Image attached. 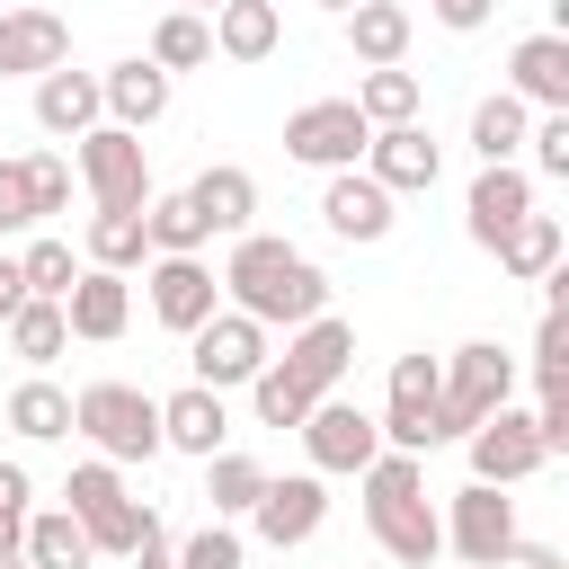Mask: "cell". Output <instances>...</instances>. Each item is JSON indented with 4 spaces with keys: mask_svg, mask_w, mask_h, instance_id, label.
I'll use <instances>...</instances> for the list:
<instances>
[{
    "mask_svg": "<svg viewBox=\"0 0 569 569\" xmlns=\"http://www.w3.org/2000/svg\"><path fill=\"white\" fill-rule=\"evenodd\" d=\"M222 284H231V302H240L258 329H267V320L302 329V320H320V311H329V276H320L293 240H267V231H240V249H231Z\"/></svg>",
    "mask_w": 569,
    "mask_h": 569,
    "instance_id": "1",
    "label": "cell"
},
{
    "mask_svg": "<svg viewBox=\"0 0 569 569\" xmlns=\"http://www.w3.org/2000/svg\"><path fill=\"white\" fill-rule=\"evenodd\" d=\"M347 356H356V329L347 320H302L293 329V347L276 356V365H258V382H249V400H258V418L267 427H302L329 391H338V373H347Z\"/></svg>",
    "mask_w": 569,
    "mask_h": 569,
    "instance_id": "2",
    "label": "cell"
},
{
    "mask_svg": "<svg viewBox=\"0 0 569 569\" xmlns=\"http://www.w3.org/2000/svg\"><path fill=\"white\" fill-rule=\"evenodd\" d=\"M365 525L400 569H427L445 551V525H436L427 480H418V453H373L365 462Z\"/></svg>",
    "mask_w": 569,
    "mask_h": 569,
    "instance_id": "3",
    "label": "cell"
},
{
    "mask_svg": "<svg viewBox=\"0 0 569 569\" xmlns=\"http://www.w3.org/2000/svg\"><path fill=\"white\" fill-rule=\"evenodd\" d=\"M507 391H516V365H507L489 338L453 347V365L436 373V445H445V436H471L489 409H507Z\"/></svg>",
    "mask_w": 569,
    "mask_h": 569,
    "instance_id": "4",
    "label": "cell"
},
{
    "mask_svg": "<svg viewBox=\"0 0 569 569\" xmlns=\"http://www.w3.org/2000/svg\"><path fill=\"white\" fill-rule=\"evenodd\" d=\"M71 427H80L98 453H116V462H151V453H160V400L133 391V382H89V391L71 400Z\"/></svg>",
    "mask_w": 569,
    "mask_h": 569,
    "instance_id": "5",
    "label": "cell"
},
{
    "mask_svg": "<svg viewBox=\"0 0 569 569\" xmlns=\"http://www.w3.org/2000/svg\"><path fill=\"white\" fill-rule=\"evenodd\" d=\"M80 178H89L98 213H142L151 204V160H142V142L124 124H89L80 133Z\"/></svg>",
    "mask_w": 569,
    "mask_h": 569,
    "instance_id": "6",
    "label": "cell"
},
{
    "mask_svg": "<svg viewBox=\"0 0 569 569\" xmlns=\"http://www.w3.org/2000/svg\"><path fill=\"white\" fill-rule=\"evenodd\" d=\"M62 498H71V525L89 533V551H133L142 525H151V516L124 498V480H116L107 462H80V471L62 480Z\"/></svg>",
    "mask_w": 569,
    "mask_h": 569,
    "instance_id": "7",
    "label": "cell"
},
{
    "mask_svg": "<svg viewBox=\"0 0 569 569\" xmlns=\"http://www.w3.org/2000/svg\"><path fill=\"white\" fill-rule=\"evenodd\" d=\"M196 347V382L204 391H231V382H258V365H267V329L249 320V311H213V320H196L187 329Z\"/></svg>",
    "mask_w": 569,
    "mask_h": 569,
    "instance_id": "8",
    "label": "cell"
},
{
    "mask_svg": "<svg viewBox=\"0 0 569 569\" xmlns=\"http://www.w3.org/2000/svg\"><path fill=\"white\" fill-rule=\"evenodd\" d=\"M365 142H373V124H365L347 98H311V107H293V116H284V151H293V160H311V169H347Z\"/></svg>",
    "mask_w": 569,
    "mask_h": 569,
    "instance_id": "9",
    "label": "cell"
},
{
    "mask_svg": "<svg viewBox=\"0 0 569 569\" xmlns=\"http://www.w3.org/2000/svg\"><path fill=\"white\" fill-rule=\"evenodd\" d=\"M373 427H382V453H427L436 445V356L391 365V409Z\"/></svg>",
    "mask_w": 569,
    "mask_h": 569,
    "instance_id": "10",
    "label": "cell"
},
{
    "mask_svg": "<svg viewBox=\"0 0 569 569\" xmlns=\"http://www.w3.org/2000/svg\"><path fill=\"white\" fill-rule=\"evenodd\" d=\"M551 453H542V427L525 418V409H489L480 427H471V480H489V489H507V480H525V471H542Z\"/></svg>",
    "mask_w": 569,
    "mask_h": 569,
    "instance_id": "11",
    "label": "cell"
},
{
    "mask_svg": "<svg viewBox=\"0 0 569 569\" xmlns=\"http://www.w3.org/2000/svg\"><path fill=\"white\" fill-rule=\"evenodd\" d=\"M302 436H311V462H320V471H365V462L382 453V427H373L365 409H347V400H320V409L302 418Z\"/></svg>",
    "mask_w": 569,
    "mask_h": 569,
    "instance_id": "12",
    "label": "cell"
},
{
    "mask_svg": "<svg viewBox=\"0 0 569 569\" xmlns=\"http://www.w3.org/2000/svg\"><path fill=\"white\" fill-rule=\"evenodd\" d=\"M62 62H71V27H62L53 9H9V18H0V80H9V71H36V80H44V71H62Z\"/></svg>",
    "mask_w": 569,
    "mask_h": 569,
    "instance_id": "13",
    "label": "cell"
},
{
    "mask_svg": "<svg viewBox=\"0 0 569 569\" xmlns=\"http://www.w3.org/2000/svg\"><path fill=\"white\" fill-rule=\"evenodd\" d=\"M249 516H258V533H267V542L284 551V542H311V533H320L329 498H320V480H311V471H293V480H267Z\"/></svg>",
    "mask_w": 569,
    "mask_h": 569,
    "instance_id": "14",
    "label": "cell"
},
{
    "mask_svg": "<svg viewBox=\"0 0 569 569\" xmlns=\"http://www.w3.org/2000/svg\"><path fill=\"white\" fill-rule=\"evenodd\" d=\"M507 542H516V507H507L489 480H471V489L453 498V551H462L471 569H489Z\"/></svg>",
    "mask_w": 569,
    "mask_h": 569,
    "instance_id": "15",
    "label": "cell"
},
{
    "mask_svg": "<svg viewBox=\"0 0 569 569\" xmlns=\"http://www.w3.org/2000/svg\"><path fill=\"white\" fill-rule=\"evenodd\" d=\"M365 160H373L365 178H373L382 196H400V187H436V169H445V160H436V142H427L418 124H382V133L365 142Z\"/></svg>",
    "mask_w": 569,
    "mask_h": 569,
    "instance_id": "16",
    "label": "cell"
},
{
    "mask_svg": "<svg viewBox=\"0 0 569 569\" xmlns=\"http://www.w3.org/2000/svg\"><path fill=\"white\" fill-rule=\"evenodd\" d=\"M525 213H533V178H525L516 160L480 169V187H471V240H480V249H498V240H507Z\"/></svg>",
    "mask_w": 569,
    "mask_h": 569,
    "instance_id": "17",
    "label": "cell"
},
{
    "mask_svg": "<svg viewBox=\"0 0 569 569\" xmlns=\"http://www.w3.org/2000/svg\"><path fill=\"white\" fill-rule=\"evenodd\" d=\"M213 276H204V258H160L151 267V320L160 329H196V320H213Z\"/></svg>",
    "mask_w": 569,
    "mask_h": 569,
    "instance_id": "18",
    "label": "cell"
},
{
    "mask_svg": "<svg viewBox=\"0 0 569 569\" xmlns=\"http://www.w3.org/2000/svg\"><path fill=\"white\" fill-rule=\"evenodd\" d=\"M133 320V293H124V276H107V267H89L71 293H62V329L71 338H116Z\"/></svg>",
    "mask_w": 569,
    "mask_h": 569,
    "instance_id": "19",
    "label": "cell"
},
{
    "mask_svg": "<svg viewBox=\"0 0 569 569\" xmlns=\"http://www.w3.org/2000/svg\"><path fill=\"white\" fill-rule=\"evenodd\" d=\"M222 427H231L222 418V391H204V382H187L178 400H160V445H178V453H204L213 462L222 453Z\"/></svg>",
    "mask_w": 569,
    "mask_h": 569,
    "instance_id": "20",
    "label": "cell"
},
{
    "mask_svg": "<svg viewBox=\"0 0 569 569\" xmlns=\"http://www.w3.org/2000/svg\"><path fill=\"white\" fill-rule=\"evenodd\" d=\"M507 71H516L507 98H542L551 116L569 107V36H525V44L507 53Z\"/></svg>",
    "mask_w": 569,
    "mask_h": 569,
    "instance_id": "21",
    "label": "cell"
},
{
    "mask_svg": "<svg viewBox=\"0 0 569 569\" xmlns=\"http://www.w3.org/2000/svg\"><path fill=\"white\" fill-rule=\"evenodd\" d=\"M320 213H329V231H338V240H382V231H391V196H382L373 178H356V169H338V178H329Z\"/></svg>",
    "mask_w": 569,
    "mask_h": 569,
    "instance_id": "22",
    "label": "cell"
},
{
    "mask_svg": "<svg viewBox=\"0 0 569 569\" xmlns=\"http://www.w3.org/2000/svg\"><path fill=\"white\" fill-rule=\"evenodd\" d=\"M98 107H107V98H98V80H89V71H71V62L36 80V124H44V133H89V124H98Z\"/></svg>",
    "mask_w": 569,
    "mask_h": 569,
    "instance_id": "23",
    "label": "cell"
},
{
    "mask_svg": "<svg viewBox=\"0 0 569 569\" xmlns=\"http://www.w3.org/2000/svg\"><path fill=\"white\" fill-rule=\"evenodd\" d=\"M187 204H196L204 231H249V213H258V178L222 160V169H204V178L187 187Z\"/></svg>",
    "mask_w": 569,
    "mask_h": 569,
    "instance_id": "24",
    "label": "cell"
},
{
    "mask_svg": "<svg viewBox=\"0 0 569 569\" xmlns=\"http://www.w3.org/2000/svg\"><path fill=\"white\" fill-rule=\"evenodd\" d=\"M347 44H356V62L391 71V62L409 53V9H400V0H356V9H347Z\"/></svg>",
    "mask_w": 569,
    "mask_h": 569,
    "instance_id": "25",
    "label": "cell"
},
{
    "mask_svg": "<svg viewBox=\"0 0 569 569\" xmlns=\"http://www.w3.org/2000/svg\"><path fill=\"white\" fill-rule=\"evenodd\" d=\"M276 36H284L276 0H222V9H213V44H222L231 62H267Z\"/></svg>",
    "mask_w": 569,
    "mask_h": 569,
    "instance_id": "26",
    "label": "cell"
},
{
    "mask_svg": "<svg viewBox=\"0 0 569 569\" xmlns=\"http://www.w3.org/2000/svg\"><path fill=\"white\" fill-rule=\"evenodd\" d=\"M98 98H107V107L124 116V133H133V124H151V116L169 107V71H160V62H116V71L98 80Z\"/></svg>",
    "mask_w": 569,
    "mask_h": 569,
    "instance_id": "27",
    "label": "cell"
},
{
    "mask_svg": "<svg viewBox=\"0 0 569 569\" xmlns=\"http://www.w3.org/2000/svg\"><path fill=\"white\" fill-rule=\"evenodd\" d=\"M347 107H356L373 133H382V124H418V71H400V62H391V71H365Z\"/></svg>",
    "mask_w": 569,
    "mask_h": 569,
    "instance_id": "28",
    "label": "cell"
},
{
    "mask_svg": "<svg viewBox=\"0 0 569 569\" xmlns=\"http://www.w3.org/2000/svg\"><path fill=\"white\" fill-rule=\"evenodd\" d=\"M498 267L525 276V284H542V276L560 267V213H525V222L498 240Z\"/></svg>",
    "mask_w": 569,
    "mask_h": 569,
    "instance_id": "29",
    "label": "cell"
},
{
    "mask_svg": "<svg viewBox=\"0 0 569 569\" xmlns=\"http://www.w3.org/2000/svg\"><path fill=\"white\" fill-rule=\"evenodd\" d=\"M98 551H89V533L71 525V507H53V516H27V569H89Z\"/></svg>",
    "mask_w": 569,
    "mask_h": 569,
    "instance_id": "30",
    "label": "cell"
},
{
    "mask_svg": "<svg viewBox=\"0 0 569 569\" xmlns=\"http://www.w3.org/2000/svg\"><path fill=\"white\" fill-rule=\"evenodd\" d=\"M142 240H151L160 258H196L213 231L196 222V204H187V196H151V204H142Z\"/></svg>",
    "mask_w": 569,
    "mask_h": 569,
    "instance_id": "31",
    "label": "cell"
},
{
    "mask_svg": "<svg viewBox=\"0 0 569 569\" xmlns=\"http://www.w3.org/2000/svg\"><path fill=\"white\" fill-rule=\"evenodd\" d=\"M516 142H525V98H507V89L480 98V107H471V151L498 169V160H516Z\"/></svg>",
    "mask_w": 569,
    "mask_h": 569,
    "instance_id": "32",
    "label": "cell"
},
{
    "mask_svg": "<svg viewBox=\"0 0 569 569\" xmlns=\"http://www.w3.org/2000/svg\"><path fill=\"white\" fill-rule=\"evenodd\" d=\"M533 382H542V400L569 391V284H551V311L533 329Z\"/></svg>",
    "mask_w": 569,
    "mask_h": 569,
    "instance_id": "33",
    "label": "cell"
},
{
    "mask_svg": "<svg viewBox=\"0 0 569 569\" xmlns=\"http://www.w3.org/2000/svg\"><path fill=\"white\" fill-rule=\"evenodd\" d=\"M9 347H18L27 365H53V356L71 347V329H62V302H18V311H9Z\"/></svg>",
    "mask_w": 569,
    "mask_h": 569,
    "instance_id": "34",
    "label": "cell"
},
{
    "mask_svg": "<svg viewBox=\"0 0 569 569\" xmlns=\"http://www.w3.org/2000/svg\"><path fill=\"white\" fill-rule=\"evenodd\" d=\"M9 427H18V436H62V427H71V391L18 382V391H9Z\"/></svg>",
    "mask_w": 569,
    "mask_h": 569,
    "instance_id": "35",
    "label": "cell"
},
{
    "mask_svg": "<svg viewBox=\"0 0 569 569\" xmlns=\"http://www.w3.org/2000/svg\"><path fill=\"white\" fill-rule=\"evenodd\" d=\"M204 53H213V27L187 18V9H169L160 36H151V62H160V71H187V62H204Z\"/></svg>",
    "mask_w": 569,
    "mask_h": 569,
    "instance_id": "36",
    "label": "cell"
},
{
    "mask_svg": "<svg viewBox=\"0 0 569 569\" xmlns=\"http://www.w3.org/2000/svg\"><path fill=\"white\" fill-rule=\"evenodd\" d=\"M142 249H151V240H142V213H98V222H89V267L116 276V267H133Z\"/></svg>",
    "mask_w": 569,
    "mask_h": 569,
    "instance_id": "37",
    "label": "cell"
},
{
    "mask_svg": "<svg viewBox=\"0 0 569 569\" xmlns=\"http://www.w3.org/2000/svg\"><path fill=\"white\" fill-rule=\"evenodd\" d=\"M258 489H267V471H258L249 453H213V480H204L213 516H240V507H258Z\"/></svg>",
    "mask_w": 569,
    "mask_h": 569,
    "instance_id": "38",
    "label": "cell"
},
{
    "mask_svg": "<svg viewBox=\"0 0 569 569\" xmlns=\"http://www.w3.org/2000/svg\"><path fill=\"white\" fill-rule=\"evenodd\" d=\"M18 267H27V293H36V302H62V293L80 284V267H71V240H36Z\"/></svg>",
    "mask_w": 569,
    "mask_h": 569,
    "instance_id": "39",
    "label": "cell"
},
{
    "mask_svg": "<svg viewBox=\"0 0 569 569\" xmlns=\"http://www.w3.org/2000/svg\"><path fill=\"white\" fill-rule=\"evenodd\" d=\"M27 222H36V169L0 160V231H27Z\"/></svg>",
    "mask_w": 569,
    "mask_h": 569,
    "instance_id": "40",
    "label": "cell"
},
{
    "mask_svg": "<svg viewBox=\"0 0 569 569\" xmlns=\"http://www.w3.org/2000/svg\"><path fill=\"white\" fill-rule=\"evenodd\" d=\"M169 569H240V533H231V525H204L196 542H178Z\"/></svg>",
    "mask_w": 569,
    "mask_h": 569,
    "instance_id": "41",
    "label": "cell"
},
{
    "mask_svg": "<svg viewBox=\"0 0 569 569\" xmlns=\"http://www.w3.org/2000/svg\"><path fill=\"white\" fill-rule=\"evenodd\" d=\"M18 542H27V471L0 462V560H18Z\"/></svg>",
    "mask_w": 569,
    "mask_h": 569,
    "instance_id": "42",
    "label": "cell"
},
{
    "mask_svg": "<svg viewBox=\"0 0 569 569\" xmlns=\"http://www.w3.org/2000/svg\"><path fill=\"white\" fill-rule=\"evenodd\" d=\"M525 142H533V169H542V178H569V107H560V116H542Z\"/></svg>",
    "mask_w": 569,
    "mask_h": 569,
    "instance_id": "43",
    "label": "cell"
},
{
    "mask_svg": "<svg viewBox=\"0 0 569 569\" xmlns=\"http://www.w3.org/2000/svg\"><path fill=\"white\" fill-rule=\"evenodd\" d=\"M27 169H36V222L62 213V204H71V160H62V151H36Z\"/></svg>",
    "mask_w": 569,
    "mask_h": 569,
    "instance_id": "44",
    "label": "cell"
},
{
    "mask_svg": "<svg viewBox=\"0 0 569 569\" xmlns=\"http://www.w3.org/2000/svg\"><path fill=\"white\" fill-rule=\"evenodd\" d=\"M18 302H36V293H27V267H18V258H0V329H9V311H18Z\"/></svg>",
    "mask_w": 569,
    "mask_h": 569,
    "instance_id": "45",
    "label": "cell"
},
{
    "mask_svg": "<svg viewBox=\"0 0 569 569\" xmlns=\"http://www.w3.org/2000/svg\"><path fill=\"white\" fill-rule=\"evenodd\" d=\"M489 569H560V551H542V542H507Z\"/></svg>",
    "mask_w": 569,
    "mask_h": 569,
    "instance_id": "46",
    "label": "cell"
},
{
    "mask_svg": "<svg viewBox=\"0 0 569 569\" xmlns=\"http://www.w3.org/2000/svg\"><path fill=\"white\" fill-rule=\"evenodd\" d=\"M133 560H142V569H169V560H178V542H169L160 525H142V542H133Z\"/></svg>",
    "mask_w": 569,
    "mask_h": 569,
    "instance_id": "47",
    "label": "cell"
},
{
    "mask_svg": "<svg viewBox=\"0 0 569 569\" xmlns=\"http://www.w3.org/2000/svg\"><path fill=\"white\" fill-rule=\"evenodd\" d=\"M436 18H445V27H480V18H489V0H436Z\"/></svg>",
    "mask_w": 569,
    "mask_h": 569,
    "instance_id": "48",
    "label": "cell"
},
{
    "mask_svg": "<svg viewBox=\"0 0 569 569\" xmlns=\"http://www.w3.org/2000/svg\"><path fill=\"white\" fill-rule=\"evenodd\" d=\"M169 9H187V18H204V9H222V0H169Z\"/></svg>",
    "mask_w": 569,
    "mask_h": 569,
    "instance_id": "49",
    "label": "cell"
},
{
    "mask_svg": "<svg viewBox=\"0 0 569 569\" xmlns=\"http://www.w3.org/2000/svg\"><path fill=\"white\" fill-rule=\"evenodd\" d=\"M320 9H338V18H347V9H356V0H320Z\"/></svg>",
    "mask_w": 569,
    "mask_h": 569,
    "instance_id": "50",
    "label": "cell"
},
{
    "mask_svg": "<svg viewBox=\"0 0 569 569\" xmlns=\"http://www.w3.org/2000/svg\"><path fill=\"white\" fill-rule=\"evenodd\" d=\"M0 569H27V560H0Z\"/></svg>",
    "mask_w": 569,
    "mask_h": 569,
    "instance_id": "51",
    "label": "cell"
}]
</instances>
